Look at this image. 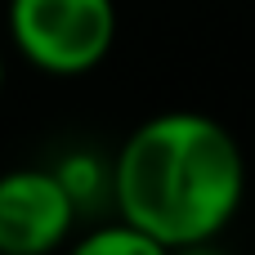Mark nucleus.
I'll return each instance as SVG.
<instances>
[{"mask_svg":"<svg viewBox=\"0 0 255 255\" xmlns=\"http://www.w3.org/2000/svg\"><path fill=\"white\" fill-rule=\"evenodd\" d=\"M0 94H4V54H0Z\"/></svg>","mask_w":255,"mask_h":255,"instance_id":"423d86ee","label":"nucleus"},{"mask_svg":"<svg viewBox=\"0 0 255 255\" xmlns=\"http://www.w3.org/2000/svg\"><path fill=\"white\" fill-rule=\"evenodd\" d=\"M76 251L81 255H161V247L143 233V229H134L130 220H112V224H99V229H90L81 242H76Z\"/></svg>","mask_w":255,"mask_h":255,"instance_id":"39448f33","label":"nucleus"},{"mask_svg":"<svg viewBox=\"0 0 255 255\" xmlns=\"http://www.w3.org/2000/svg\"><path fill=\"white\" fill-rule=\"evenodd\" d=\"M81 206L49 166H18L0 175V255H45L67 242Z\"/></svg>","mask_w":255,"mask_h":255,"instance_id":"7ed1b4c3","label":"nucleus"},{"mask_svg":"<svg viewBox=\"0 0 255 255\" xmlns=\"http://www.w3.org/2000/svg\"><path fill=\"white\" fill-rule=\"evenodd\" d=\"M247 197L238 139L206 112H157L112 161V206L161 251L215 242Z\"/></svg>","mask_w":255,"mask_h":255,"instance_id":"f257e3e1","label":"nucleus"},{"mask_svg":"<svg viewBox=\"0 0 255 255\" xmlns=\"http://www.w3.org/2000/svg\"><path fill=\"white\" fill-rule=\"evenodd\" d=\"M9 40L45 76H85L117 45L112 0H9Z\"/></svg>","mask_w":255,"mask_h":255,"instance_id":"f03ea898","label":"nucleus"},{"mask_svg":"<svg viewBox=\"0 0 255 255\" xmlns=\"http://www.w3.org/2000/svg\"><path fill=\"white\" fill-rule=\"evenodd\" d=\"M54 170H58L63 188L72 193V202H76L81 211H90V206H99L103 197H112V166H108L103 157H94V152H72V157H63Z\"/></svg>","mask_w":255,"mask_h":255,"instance_id":"20e7f679","label":"nucleus"}]
</instances>
